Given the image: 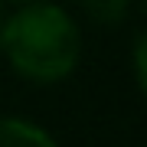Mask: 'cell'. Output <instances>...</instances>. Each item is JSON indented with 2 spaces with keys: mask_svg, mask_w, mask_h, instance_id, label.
I'll list each match as a JSON object with an SVG mask.
<instances>
[{
  "mask_svg": "<svg viewBox=\"0 0 147 147\" xmlns=\"http://www.w3.org/2000/svg\"><path fill=\"white\" fill-rule=\"evenodd\" d=\"M0 53L10 69L33 85L65 82L82 59V30L75 16L53 0H30L3 16Z\"/></svg>",
  "mask_w": 147,
  "mask_h": 147,
  "instance_id": "6da1fadb",
  "label": "cell"
},
{
  "mask_svg": "<svg viewBox=\"0 0 147 147\" xmlns=\"http://www.w3.org/2000/svg\"><path fill=\"white\" fill-rule=\"evenodd\" d=\"M0 147H59V141L36 121L7 115L0 118Z\"/></svg>",
  "mask_w": 147,
  "mask_h": 147,
  "instance_id": "7a4b0ae2",
  "label": "cell"
},
{
  "mask_svg": "<svg viewBox=\"0 0 147 147\" xmlns=\"http://www.w3.org/2000/svg\"><path fill=\"white\" fill-rule=\"evenodd\" d=\"M75 3L98 26H121L131 16V3L134 0H75Z\"/></svg>",
  "mask_w": 147,
  "mask_h": 147,
  "instance_id": "3957f363",
  "label": "cell"
},
{
  "mask_svg": "<svg viewBox=\"0 0 147 147\" xmlns=\"http://www.w3.org/2000/svg\"><path fill=\"white\" fill-rule=\"evenodd\" d=\"M131 69H134V85H137V88H144V85H147V39H144V33H137V36H134Z\"/></svg>",
  "mask_w": 147,
  "mask_h": 147,
  "instance_id": "277c9868",
  "label": "cell"
},
{
  "mask_svg": "<svg viewBox=\"0 0 147 147\" xmlns=\"http://www.w3.org/2000/svg\"><path fill=\"white\" fill-rule=\"evenodd\" d=\"M3 16H7V13H3V3H0V26H3Z\"/></svg>",
  "mask_w": 147,
  "mask_h": 147,
  "instance_id": "5b68a950",
  "label": "cell"
},
{
  "mask_svg": "<svg viewBox=\"0 0 147 147\" xmlns=\"http://www.w3.org/2000/svg\"><path fill=\"white\" fill-rule=\"evenodd\" d=\"M10 3H30V0H10Z\"/></svg>",
  "mask_w": 147,
  "mask_h": 147,
  "instance_id": "8992f818",
  "label": "cell"
}]
</instances>
